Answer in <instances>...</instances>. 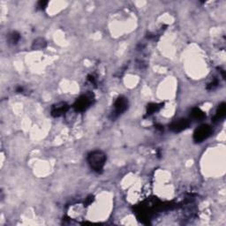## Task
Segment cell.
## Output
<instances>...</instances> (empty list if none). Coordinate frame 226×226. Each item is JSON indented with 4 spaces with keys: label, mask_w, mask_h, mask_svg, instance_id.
Wrapping results in <instances>:
<instances>
[{
    "label": "cell",
    "mask_w": 226,
    "mask_h": 226,
    "mask_svg": "<svg viewBox=\"0 0 226 226\" xmlns=\"http://www.w3.org/2000/svg\"><path fill=\"white\" fill-rule=\"evenodd\" d=\"M91 167L96 171H101L105 163V156L100 151H95L88 157Z\"/></svg>",
    "instance_id": "1"
},
{
    "label": "cell",
    "mask_w": 226,
    "mask_h": 226,
    "mask_svg": "<svg viewBox=\"0 0 226 226\" xmlns=\"http://www.w3.org/2000/svg\"><path fill=\"white\" fill-rule=\"evenodd\" d=\"M210 127L208 126H202L197 129L194 133V139L196 141H201L205 140L210 134Z\"/></svg>",
    "instance_id": "2"
},
{
    "label": "cell",
    "mask_w": 226,
    "mask_h": 226,
    "mask_svg": "<svg viewBox=\"0 0 226 226\" xmlns=\"http://www.w3.org/2000/svg\"><path fill=\"white\" fill-rule=\"evenodd\" d=\"M89 105V99L87 96H83L81 99L77 101L75 108L79 111H84L88 106Z\"/></svg>",
    "instance_id": "3"
},
{
    "label": "cell",
    "mask_w": 226,
    "mask_h": 226,
    "mask_svg": "<svg viewBox=\"0 0 226 226\" xmlns=\"http://www.w3.org/2000/svg\"><path fill=\"white\" fill-rule=\"evenodd\" d=\"M187 122L186 120L185 119H181V120L178 121L177 123L175 124H173V126H172V129L174 131H180V130H183V129H185L186 126H187Z\"/></svg>",
    "instance_id": "4"
},
{
    "label": "cell",
    "mask_w": 226,
    "mask_h": 226,
    "mask_svg": "<svg viewBox=\"0 0 226 226\" xmlns=\"http://www.w3.org/2000/svg\"><path fill=\"white\" fill-rule=\"evenodd\" d=\"M126 101L124 100V99H122V98H118V101L116 102L115 108L118 112H121V111H123L126 109Z\"/></svg>",
    "instance_id": "5"
},
{
    "label": "cell",
    "mask_w": 226,
    "mask_h": 226,
    "mask_svg": "<svg viewBox=\"0 0 226 226\" xmlns=\"http://www.w3.org/2000/svg\"><path fill=\"white\" fill-rule=\"evenodd\" d=\"M224 115H225V106H224V104H222L221 106H219V109H218V111L216 113V118L217 119H219V118H223Z\"/></svg>",
    "instance_id": "6"
},
{
    "label": "cell",
    "mask_w": 226,
    "mask_h": 226,
    "mask_svg": "<svg viewBox=\"0 0 226 226\" xmlns=\"http://www.w3.org/2000/svg\"><path fill=\"white\" fill-rule=\"evenodd\" d=\"M66 109H67V107L64 105V104L62 106H60V107H59V106H57L55 110L52 111V113H53L54 115L58 116L60 115V114H62V113H64Z\"/></svg>",
    "instance_id": "7"
},
{
    "label": "cell",
    "mask_w": 226,
    "mask_h": 226,
    "mask_svg": "<svg viewBox=\"0 0 226 226\" xmlns=\"http://www.w3.org/2000/svg\"><path fill=\"white\" fill-rule=\"evenodd\" d=\"M193 116L196 118H203L204 117V114H203V112H201L199 109H196L193 111Z\"/></svg>",
    "instance_id": "8"
}]
</instances>
